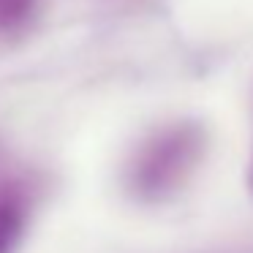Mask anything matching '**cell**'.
I'll return each mask as SVG.
<instances>
[{"mask_svg":"<svg viewBox=\"0 0 253 253\" xmlns=\"http://www.w3.org/2000/svg\"><path fill=\"white\" fill-rule=\"evenodd\" d=\"M204 131L196 123H171L136 150L128 166V188L142 202H164L196 171L204 155Z\"/></svg>","mask_w":253,"mask_h":253,"instance_id":"1","label":"cell"},{"mask_svg":"<svg viewBox=\"0 0 253 253\" xmlns=\"http://www.w3.org/2000/svg\"><path fill=\"white\" fill-rule=\"evenodd\" d=\"M25 210L17 191L0 185V253H11L22 237Z\"/></svg>","mask_w":253,"mask_h":253,"instance_id":"2","label":"cell"},{"mask_svg":"<svg viewBox=\"0 0 253 253\" xmlns=\"http://www.w3.org/2000/svg\"><path fill=\"white\" fill-rule=\"evenodd\" d=\"M33 0H0V25H14L28 17Z\"/></svg>","mask_w":253,"mask_h":253,"instance_id":"3","label":"cell"},{"mask_svg":"<svg viewBox=\"0 0 253 253\" xmlns=\"http://www.w3.org/2000/svg\"><path fill=\"white\" fill-rule=\"evenodd\" d=\"M248 188H251V196H253V155H251V169H248Z\"/></svg>","mask_w":253,"mask_h":253,"instance_id":"4","label":"cell"}]
</instances>
